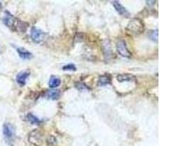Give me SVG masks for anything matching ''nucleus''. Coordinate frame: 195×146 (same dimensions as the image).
<instances>
[{"instance_id":"7ed1b4c3","label":"nucleus","mask_w":195,"mask_h":146,"mask_svg":"<svg viewBox=\"0 0 195 146\" xmlns=\"http://www.w3.org/2000/svg\"><path fill=\"white\" fill-rule=\"evenodd\" d=\"M116 50L121 56L125 58H130L132 56L131 52L128 49L127 43L124 40H118L116 43Z\"/></svg>"},{"instance_id":"39448f33","label":"nucleus","mask_w":195,"mask_h":146,"mask_svg":"<svg viewBox=\"0 0 195 146\" xmlns=\"http://www.w3.org/2000/svg\"><path fill=\"white\" fill-rule=\"evenodd\" d=\"M111 3H112L113 6L114 7L115 10H116L118 12V14L122 15V16L126 17V18L129 17V15H130L129 12L127 10V9H126V7H124L123 5H122L119 2L113 1Z\"/></svg>"},{"instance_id":"9b49d317","label":"nucleus","mask_w":195,"mask_h":146,"mask_svg":"<svg viewBox=\"0 0 195 146\" xmlns=\"http://www.w3.org/2000/svg\"><path fill=\"white\" fill-rule=\"evenodd\" d=\"M103 53H104L105 57V58H110L111 57V47H110V42L108 40H107L105 41V43H103Z\"/></svg>"},{"instance_id":"2eb2a0df","label":"nucleus","mask_w":195,"mask_h":146,"mask_svg":"<svg viewBox=\"0 0 195 146\" xmlns=\"http://www.w3.org/2000/svg\"><path fill=\"white\" fill-rule=\"evenodd\" d=\"M75 87L77 88V89L79 90V91H84V90L90 89L86 84L81 83H75Z\"/></svg>"},{"instance_id":"f8f14e48","label":"nucleus","mask_w":195,"mask_h":146,"mask_svg":"<svg viewBox=\"0 0 195 146\" xmlns=\"http://www.w3.org/2000/svg\"><path fill=\"white\" fill-rule=\"evenodd\" d=\"M61 84V80L59 78H57L56 76H51L50 78L48 85L51 88H55L59 87Z\"/></svg>"},{"instance_id":"9d476101","label":"nucleus","mask_w":195,"mask_h":146,"mask_svg":"<svg viewBox=\"0 0 195 146\" xmlns=\"http://www.w3.org/2000/svg\"><path fill=\"white\" fill-rule=\"evenodd\" d=\"M45 97L47 99H52V100H56L60 97V91L59 90H50L45 93Z\"/></svg>"},{"instance_id":"0eeeda50","label":"nucleus","mask_w":195,"mask_h":146,"mask_svg":"<svg viewBox=\"0 0 195 146\" xmlns=\"http://www.w3.org/2000/svg\"><path fill=\"white\" fill-rule=\"evenodd\" d=\"M16 51L18 52L20 58H21L22 59L29 60V59L33 58V54H32L31 52L27 51V50L24 48H18L16 49Z\"/></svg>"},{"instance_id":"f257e3e1","label":"nucleus","mask_w":195,"mask_h":146,"mask_svg":"<svg viewBox=\"0 0 195 146\" xmlns=\"http://www.w3.org/2000/svg\"><path fill=\"white\" fill-rule=\"evenodd\" d=\"M145 26L143 21L140 18H132L127 24L126 30L131 35H139L144 31Z\"/></svg>"},{"instance_id":"1a4fd4ad","label":"nucleus","mask_w":195,"mask_h":146,"mask_svg":"<svg viewBox=\"0 0 195 146\" xmlns=\"http://www.w3.org/2000/svg\"><path fill=\"white\" fill-rule=\"evenodd\" d=\"M110 83H111V77L110 75L105 74L99 78L97 85L99 86H105L110 84Z\"/></svg>"},{"instance_id":"ddd939ff","label":"nucleus","mask_w":195,"mask_h":146,"mask_svg":"<svg viewBox=\"0 0 195 146\" xmlns=\"http://www.w3.org/2000/svg\"><path fill=\"white\" fill-rule=\"evenodd\" d=\"M26 118H27V120L30 123H31L32 124L39 125V124H40L41 122H42L40 119H39L37 118V117L34 116L32 113H29V114L27 115V116H26Z\"/></svg>"},{"instance_id":"6e6552de","label":"nucleus","mask_w":195,"mask_h":146,"mask_svg":"<svg viewBox=\"0 0 195 146\" xmlns=\"http://www.w3.org/2000/svg\"><path fill=\"white\" fill-rule=\"evenodd\" d=\"M117 80L118 82H129V81H135L136 80V78L132 74H128V73H124V74H120L117 76Z\"/></svg>"},{"instance_id":"4468645a","label":"nucleus","mask_w":195,"mask_h":146,"mask_svg":"<svg viewBox=\"0 0 195 146\" xmlns=\"http://www.w3.org/2000/svg\"><path fill=\"white\" fill-rule=\"evenodd\" d=\"M148 36L149 37H150V39L152 40L153 41L157 42L158 41V29L150 31V32L148 33Z\"/></svg>"},{"instance_id":"f03ea898","label":"nucleus","mask_w":195,"mask_h":146,"mask_svg":"<svg viewBox=\"0 0 195 146\" xmlns=\"http://www.w3.org/2000/svg\"><path fill=\"white\" fill-rule=\"evenodd\" d=\"M3 135L8 143H12L15 139V129L12 124L6 123L3 126Z\"/></svg>"},{"instance_id":"20e7f679","label":"nucleus","mask_w":195,"mask_h":146,"mask_svg":"<svg viewBox=\"0 0 195 146\" xmlns=\"http://www.w3.org/2000/svg\"><path fill=\"white\" fill-rule=\"evenodd\" d=\"M45 33L40 29L36 27H32L31 29V37L34 42L40 43L43 41L45 38Z\"/></svg>"},{"instance_id":"423d86ee","label":"nucleus","mask_w":195,"mask_h":146,"mask_svg":"<svg viewBox=\"0 0 195 146\" xmlns=\"http://www.w3.org/2000/svg\"><path fill=\"white\" fill-rule=\"evenodd\" d=\"M30 75V72L29 71H23L18 73L16 76V81L20 86H24L26 85V79Z\"/></svg>"},{"instance_id":"dca6fc26","label":"nucleus","mask_w":195,"mask_h":146,"mask_svg":"<svg viewBox=\"0 0 195 146\" xmlns=\"http://www.w3.org/2000/svg\"><path fill=\"white\" fill-rule=\"evenodd\" d=\"M62 70L64 71H75L76 67L73 64H69L67 65H65L62 67Z\"/></svg>"}]
</instances>
